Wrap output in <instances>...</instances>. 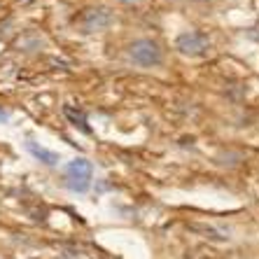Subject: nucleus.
Instances as JSON below:
<instances>
[{
	"mask_svg": "<svg viewBox=\"0 0 259 259\" xmlns=\"http://www.w3.org/2000/svg\"><path fill=\"white\" fill-rule=\"evenodd\" d=\"M91 180H94V166L87 159H72L66 168V187L75 194L89 192Z\"/></svg>",
	"mask_w": 259,
	"mask_h": 259,
	"instance_id": "1",
	"label": "nucleus"
},
{
	"mask_svg": "<svg viewBox=\"0 0 259 259\" xmlns=\"http://www.w3.org/2000/svg\"><path fill=\"white\" fill-rule=\"evenodd\" d=\"M121 3H126V5H138L140 0H121Z\"/></svg>",
	"mask_w": 259,
	"mask_h": 259,
	"instance_id": "8",
	"label": "nucleus"
},
{
	"mask_svg": "<svg viewBox=\"0 0 259 259\" xmlns=\"http://www.w3.org/2000/svg\"><path fill=\"white\" fill-rule=\"evenodd\" d=\"M128 56L143 68L159 66L161 59H163L161 49H159V45L154 42V40H136V42H131V47H128Z\"/></svg>",
	"mask_w": 259,
	"mask_h": 259,
	"instance_id": "2",
	"label": "nucleus"
},
{
	"mask_svg": "<svg viewBox=\"0 0 259 259\" xmlns=\"http://www.w3.org/2000/svg\"><path fill=\"white\" fill-rule=\"evenodd\" d=\"M63 115H66L68 119L75 124V126H79L84 133H89V126H87V117L82 115V112H77V110H72L70 105H66V108H63Z\"/></svg>",
	"mask_w": 259,
	"mask_h": 259,
	"instance_id": "6",
	"label": "nucleus"
},
{
	"mask_svg": "<svg viewBox=\"0 0 259 259\" xmlns=\"http://www.w3.org/2000/svg\"><path fill=\"white\" fill-rule=\"evenodd\" d=\"M112 21H115V17L108 7H91L82 14L79 26H82V33H101L108 26H112Z\"/></svg>",
	"mask_w": 259,
	"mask_h": 259,
	"instance_id": "4",
	"label": "nucleus"
},
{
	"mask_svg": "<svg viewBox=\"0 0 259 259\" xmlns=\"http://www.w3.org/2000/svg\"><path fill=\"white\" fill-rule=\"evenodd\" d=\"M26 147H28V152L37 159V161L47 163V166H56V163L61 161V157L56 154V152L47 150V147H42V145H37L35 140H28V143H26Z\"/></svg>",
	"mask_w": 259,
	"mask_h": 259,
	"instance_id": "5",
	"label": "nucleus"
},
{
	"mask_svg": "<svg viewBox=\"0 0 259 259\" xmlns=\"http://www.w3.org/2000/svg\"><path fill=\"white\" fill-rule=\"evenodd\" d=\"M175 47L185 56H203L210 49V37L205 35V33H199V30H187V33L178 35Z\"/></svg>",
	"mask_w": 259,
	"mask_h": 259,
	"instance_id": "3",
	"label": "nucleus"
},
{
	"mask_svg": "<svg viewBox=\"0 0 259 259\" xmlns=\"http://www.w3.org/2000/svg\"><path fill=\"white\" fill-rule=\"evenodd\" d=\"M7 119H10V115H7V110L0 108V121H7Z\"/></svg>",
	"mask_w": 259,
	"mask_h": 259,
	"instance_id": "7",
	"label": "nucleus"
}]
</instances>
